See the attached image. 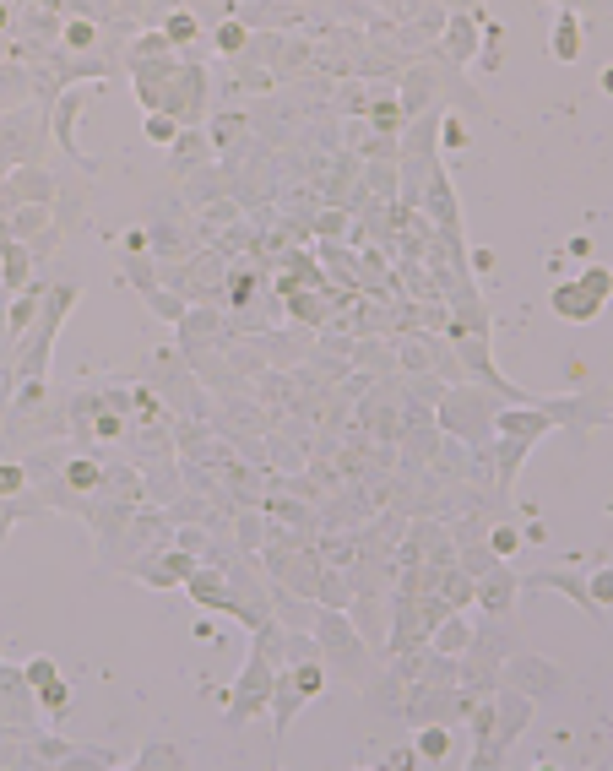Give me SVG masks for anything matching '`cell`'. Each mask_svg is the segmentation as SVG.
Returning a JSON list of instances; mask_svg holds the SVG:
<instances>
[{"mask_svg": "<svg viewBox=\"0 0 613 771\" xmlns=\"http://www.w3.org/2000/svg\"><path fill=\"white\" fill-rule=\"evenodd\" d=\"M553 310L565 321H592L597 315V294L592 288H553Z\"/></svg>", "mask_w": 613, "mask_h": 771, "instance_id": "cell-1", "label": "cell"}, {"mask_svg": "<svg viewBox=\"0 0 613 771\" xmlns=\"http://www.w3.org/2000/svg\"><path fill=\"white\" fill-rule=\"evenodd\" d=\"M553 55H559V60H575V55H581V39H575V22L570 17L553 27Z\"/></svg>", "mask_w": 613, "mask_h": 771, "instance_id": "cell-2", "label": "cell"}, {"mask_svg": "<svg viewBox=\"0 0 613 771\" xmlns=\"http://www.w3.org/2000/svg\"><path fill=\"white\" fill-rule=\"evenodd\" d=\"M418 755H424V760H440V755H445V733H440V728L418 733Z\"/></svg>", "mask_w": 613, "mask_h": 771, "instance_id": "cell-3", "label": "cell"}, {"mask_svg": "<svg viewBox=\"0 0 613 771\" xmlns=\"http://www.w3.org/2000/svg\"><path fill=\"white\" fill-rule=\"evenodd\" d=\"M147 136H152V142H168V136H174V120L152 114V120H147Z\"/></svg>", "mask_w": 613, "mask_h": 771, "instance_id": "cell-4", "label": "cell"}, {"mask_svg": "<svg viewBox=\"0 0 613 771\" xmlns=\"http://www.w3.org/2000/svg\"><path fill=\"white\" fill-rule=\"evenodd\" d=\"M581 288H592L597 299H608V272H602V266H592V272H586V283Z\"/></svg>", "mask_w": 613, "mask_h": 771, "instance_id": "cell-5", "label": "cell"}, {"mask_svg": "<svg viewBox=\"0 0 613 771\" xmlns=\"http://www.w3.org/2000/svg\"><path fill=\"white\" fill-rule=\"evenodd\" d=\"M22 489V467H0V494H17Z\"/></svg>", "mask_w": 613, "mask_h": 771, "instance_id": "cell-6", "label": "cell"}, {"mask_svg": "<svg viewBox=\"0 0 613 771\" xmlns=\"http://www.w3.org/2000/svg\"><path fill=\"white\" fill-rule=\"evenodd\" d=\"M239 44H245V33H239V27H223V33H217V49H228V55H234Z\"/></svg>", "mask_w": 613, "mask_h": 771, "instance_id": "cell-7", "label": "cell"}, {"mask_svg": "<svg viewBox=\"0 0 613 771\" xmlns=\"http://www.w3.org/2000/svg\"><path fill=\"white\" fill-rule=\"evenodd\" d=\"M168 33H174V39H190V33H196V22H190V17H174V22H168Z\"/></svg>", "mask_w": 613, "mask_h": 771, "instance_id": "cell-8", "label": "cell"}, {"mask_svg": "<svg viewBox=\"0 0 613 771\" xmlns=\"http://www.w3.org/2000/svg\"><path fill=\"white\" fill-rule=\"evenodd\" d=\"M98 435H103V440H114V435H120V419H114V413H103V419H98Z\"/></svg>", "mask_w": 613, "mask_h": 771, "instance_id": "cell-9", "label": "cell"}, {"mask_svg": "<svg viewBox=\"0 0 613 771\" xmlns=\"http://www.w3.org/2000/svg\"><path fill=\"white\" fill-rule=\"evenodd\" d=\"M494 548H499V554H511V548H516V532L499 527V532H494Z\"/></svg>", "mask_w": 613, "mask_h": 771, "instance_id": "cell-10", "label": "cell"}, {"mask_svg": "<svg viewBox=\"0 0 613 771\" xmlns=\"http://www.w3.org/2000/svg\"><path fill=\"white\" fill-rule=\"evenodd\" d=\"M65 39H71V44H93V27H87V22H76V27L65 33Z\"/></svg>", "mask_w": 613, "mask_h": 771, "instance_id": "cell-11", "label": "cell"}]
</instances>
